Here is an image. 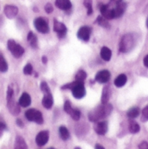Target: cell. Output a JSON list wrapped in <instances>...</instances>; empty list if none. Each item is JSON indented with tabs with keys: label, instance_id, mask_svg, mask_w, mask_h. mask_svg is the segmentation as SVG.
<instances>
[{
	"label": "cell",
	"instance_id": "ab89813d",
	"mask_svg": "<svg viewBox=\"0 0 148 149\" xmlns=\"http://www.w3.org/2000/svg\"><path fill=\"white\" fill-rule=\"evenodd\" d=\"M147 27L148 28V17H147Z\"/></svg>",
	"mask_w": 148,
	"mask_h": 149
},
{
	"label": "cell",
	"instance_id": "484cf974",
	"mask_svg": "<svg viewBox=\"0 0 148 149\" xmlns=\"http://www.w3.org/2000/svg\"><path fill=\"white\" fill-rule=\"evenodd\" d=\"M140 113V109L137 108V107H134V108L130 109L127 111V113H126V114H127V116H128L130 119H134V118H136V117L139 116Z\"/></svg>",
	"mask_w": 148,
	"mask_h": 149
},
{
	"label": "cell",
	"instance_id": "7402d4cb",
	"mask_svg": "<svg viewBox=\"0 0 148 149\" xmlns=\"http://www.w3.org/2000/svg\"><path fill=\"white\" fill-rule=\"evenodd\" d=\"M101 56L104 61H109L111 59L112 51L108 47H102L101 49Z\"/></svg>",
	"mask_w": 148,
	"mask_h": 149
},
{
	"label": "cell",
	"instance_id": "4316f807",
	"mask_svg": "<svg viewBox=\"0 0 148 149\" xmlns=\"http://www.w3.org/2000/svg\"><path fill=\"white\" fill-rule=\"evenodd\" d=\"M96 22L98 23L99 25H101V26H102V27H104V28L108 29V28L110 27L109 24L108 23V19H106V18H105L104 17H102V16H99V17H97Z\"/></svg>",
	"mask_w": 148,
	"mask_h": 149
},
{
	"label": "cell",
	"instance_id": "e575fe53",
	"mask_svg": "<svg viewBox=\"0 0 148 149\" xmlns=\"http://www.w3.org/2000/svg\"><path fill=\"white\" fill-rule=\"evenodd\" d=\"M139 149H148V143L147 141H142L139 145Z\"/></svg>",
	"mask_w": 148,
	"mask_h": 149
},
{
	"label": "cell",
	"instance_id": "9a60e30c",
	"mask_svg": "<svg viewBox=\"0 0 148 149\" xmlns=\"http://www.w3.org/2000/svg\"><path fill=\"white\" fill-rule=\"evenodd\" d=\"M94 131L99 135H104L108 132V122L107 121H97L94 125Z\"/></svg>",
	"mask_w": 148,
	"mask_h": 149
},
{
	"label": "cell",
	"instance_id": "7a4b0ae2",
	"mask_svg": "<svg viewBox=\"0 0 148 149\" xmlns=\"http://www.w3.org/2000/svg\"><path fill=\"white\" fill-rule=\"evenodd\" d=\"M62 89H70L72 91V95L76 99H81L86 95V89L84 87V82L74 81L71 83H68L63 85Z\"/></svg>",
	"mask_w": 148,
	"mask_h": 149
},
{
	"label": "cell",
	"instance_id": "1f68e13d",
	"mask_svg": "<svg viewBox=\"0 0 148 149\" xmlns=\"http://www.w3.org/2000/svg\"><path fill=\"white\" fill-rule=\"evenodd\" d=\"M40 88L42 91V93L47 92V91H50V88H49V85L47 84L46 81H42L40 84Z\"/></svg>",
	"mask_w": 148,
	"mask_h": 149
},
{
	"label": "cell",
	"instance_id": "f35d334b",
	"mask_svg": "<svg viewBox=\"0 0 148 149\" xmlns=\"http://www.w3.org/2000/svg\"><path fill=\"white\" fill-rule=\"evenodd\" d=\"M95 149H105L101 145H100V144H96L95 145Z\"/></svg>",
	"mask_w": 148,
	"mask_h": 149
},
{
	"label": "cell",
	"instance_id": "ba28073f",
	"mask_svg": "<svg viewBox=\"0 0 148 149\" xmlns=\"http://www.w3.org/2000/svg\"><path fill=\"white\" fill-rule=\"evenodd\" d=\"M64 111L66 112L67 113H69L72 119L74 120H80L81 118V112L80 110H78L77 109H73L72 108V105H71V102L69 101H66L65 103H64Z\"/></svg>",
	"mask_w": 148,
	"mask_h": 149
},
{
	"label": "cell",
	"instance_id": "cb8c5ba5",
	"mask_svg": "<svg viewBox=\"0 0 148 149\" xmlns=\"http://www.w3.org/2000/svg\"><path fill=\"white\" fill-rule=\"evenodd\" d=\"M59 134H60L61 138L63 141H67L70 137V134H69V132L68 128L66 127H64V126H62V127H59Z\"/></svg>",
	"mask_w": 148,
	"mask_h": 149
},
{
	"label": "cell",
	"instance_id": "603a6c76",
	"mask_svg": "<svg viewBox=\"0 0 148 149\" xmlns=\"http://www.w3.org/2000/svg\"><path fill=\"white\" fill-rule=\"evenodd\" d=\"M110 88L108 86H106L103 88V92H102V96H101V103L102 104H107L108 102V100L110 98Z\"/></svg>",
	"mask_w": 148,
	"mask_h": 149
},
{
	"label": "cell",
	"instance_id": "836d02e7",
	"mask_svg": "<svg viewBox=\"0 0 148 149\" xmlns=\"http://www.w3.org/2000/svg\"><path fill=\"white\" fill-rule=\"evenodd\" d=\"M142 117L144 120H148V105L142 110Z\"/></svg>",
	"mask_w": 148,
	"mask_h": 149
},
{
	"label": "cell",
	"instance_id": "8d00e7d4",
	"mask_svg": "<svg viewBox=\"0 0 148 149\" xmlns=\"http://www.w3.org/2000/svg\"><path fill=\"white\" fill-rule=\"evenodd\" d=\"M144 64H145V66L148 68V55L147 56H145V58H144Z\"/></svg>",
	"mask_w": 148,
	"mask_h": 149
},
{
	"label": "cell",
	"instance_id": "f546056e",
	"mask_svg": "<svg viewBox=\"0 0 148 149\" xmlns=\"http://www.w3.org/2000/svg\"><path fill=\"white\" fill-rule=\"evenodd\" d=\"M84 6L88 10V15H91L93 13V7H92V0H84L83 2Z\"/></svg>",
	"mask_w": 148,
	"mask_h": 149
},
{
	"label": "cell",
	"instance_id": "d6a6232c",
	"mask_svg": "<svg viewBox=\"0 0 148 149\" xmlns=\"http://www.w3.org/2000/svg\"><path fill=\"white\" fill-rule=\"evenodd\" d=\"M44 10H45L46 13L50 14V13H52V12H53L54 8H53V5H52L50 3H46V4H45V6H44Z\"/></svg>",
	"mask_w": 148,
	"mask_h": 149
},
{
	"label": "cell",
	"instance_id": "3957f363",
	"mask_svg": "<svg viewBox=\"0 0 148 149\" xmlns=\"http://www.w3.org/2000/svg\"><path fill=\"white\" fill-rule=\"evenodd\" d=\"M13 89L9 87L7 89V108L13 115H17L20 113V105L14 99Z\"/></svg>",
	"mask_w": 148,
	"mask_h": 149
},
{
	"label": "cell",
	"instance_id": "277c9868",
	"mask_svg": "<svg viewBox=\"0 0 148 149\" xmlns=\"http://www.w3.org/2000/svg\"><path fill=\"white\" fill-rule=\"evenodd\" d=\"M134 45V40L133 37L131 34H126L122 37L120 42V52L126 53L130 51Z\"/></svg>",
	"mask_w": 148,
	"mask_h": 149
},
{
	"label": "cell",
	"instance_id": "83f0119b",
	"mask_svg": "<svg viewBox=\"0 0 148 149\" xmlns=\"http://www.w3.org/2000/svg\"><path fill=\"white\" fill-rule=\"evenodd\" d=\"M8 70V64L2 54H0V71L6 72Z\"/></svg>",
	"mask_w": 148,
	"mask_h": 149
},
{
	"label": "cell",
	"instance_id": "ffe728a7",
	"mask_svg": "<svg viewBox=\"0 0 148 149\" xmlns=\"http://www.w3.org/2000/svg\"><path fill=\"white\" fill-rule=\"evenodd\" d=\"M126 81H127V78H126V74H120V75H118L117 78L115 79V81H114V85H115L117 88H121V87H123V86L126 83Z\"/></svg>",
	"mask_w": 148,
	"mask_h": 149
},
{
	"label": "cell",
	"instance_id": "e0dca14e",
	"mask_svg": "<svg viewBox=\"0 0 148 149\" xmlns=\"http://www.w3.org/2000/svg\"><path fill=\"white\" fill-rule=\"evenodd\" d=\"M19 105L20 107L23 108H27L28 106L31 105V95L28 93H23V95H21V97L19 98Z\"/></svg>",
	"mask_w": 148,
	"mask_h": 149
},
{
	"label": "cell",
	"instance_id": "44dd1931",
	"mask_svg": "<svg viewBox=\"0 0 148 149\" xmlns=\"http://www.w3.org/2000/svg\"><path fill=\"white\" fill-rule=\"evenodd\" d=\"M15 149H28L24 139L21 136H17L15 141Z\"/></svg>",
	"mask_w": 148,
	"mask_h": 149
},
{
	"label": "cell",
	"instance_id": "f1b7e54d",
	"mask_svg": "<svg viewBox=\"0 0 148 149\" xmlns=\"http://www.w3.org/2000/svg\"><path fill=\"white\" fill-rule=\"evenodd\" d=\"M86 78H87V73L84 70H79L75 74V81L84 82Z\"/></svg>",
	"mask_w": 148,
	"mask_h": 149
},
{
	"label": "cell",
	"instance_id": "2e32d148",
	"mask_svg": "<svg viewBox=\"0 0 148 149\" xmlns=\"http://www.w3.org/2000/svg\"><path fill=\"white\" fill-rule=\"evenodd\" d=\"M99 7H100V10H101V16L102 17H104L108 20L113 18V11H112L111 9L108 6V4L101 3Z\"/></svg>",
	"mask_w": 148,
	"mask_h": 149
},
{
	"label": "cell",
	"instance_id": "8992f818",
	"mask_svg": "<svg viewBox=\"0 0 148 149\" xmlns=\"http://www.w3.org/2000/svg\"><path fill=\"white\" fill-rule=\"evenodd\" d=\"M25 117L28 120L34 121L37 124H42L43 123V117H42V113L37 109H28L25 112Z\"/></svg>",
	"mask_w": 148,
	"mask_h": 149
},
{
	"label": "cell",
	"instance_id": "b9f144b4",
	"mask_svg": "<svg viewBox=\"0 0 148 149\" xmlns=\"http://www.w3.org/2000/svg\"><path fill=\"white\" fill-rule=\"evenodd\" d=\"M49 149H56V148H49Z\"/></svg>",
	"mask_w": 148,
	"mask_h": 149
},
{
	"label": "cell",
	"instance_id": "d4e9b609",
	"mask_svg": "<svg viewBox=\"0 0 148 149\" xmlns=\"http://www.w3.org/2000/svg\"><path fill=\"white\" fill-rule=\"evenodd\" d=\"M129 130H130V132L132 134H137L140 130V125L134 120H130V122H129Z\"/></svg>",
	"mask_w": 148,
	"mask_h": 149
},
{
	"label": "cell",
	"instance_id": "d6986e66",
	"mask_svg": "<svg viewBox=\"0 0 148 149\" xmlns=\"http://www.w3.org/2000/svg\"><path fill=\"white\" fill-rule=\"evenodd\" d=\"M27 40L28 42H30L31 48L33 49H37L38 47V41H37V37L32 32V31H30L28 33V36H27Z\"/></svg>",
	"mask_w": 148,
	"mask_h": 149
},
{
	"label": "cell",
	"instance_id": "4dcf8cb0",
	"mask_svg": "<svg viewBox=\"0 0 148 149\" xmlns=\"http://www.w3.org/2000/svg\"><path fill=\"white\" fill-rule=\"evenodd\" d=\"M33 73V67L31 63H27L24 68V74L30 75Z\"/></svg>",
	"mask_w": 148,
	"mask_h": 149
},
{
	"label": "cell",
	"instance_id": "d590c367",
	"mask_svg": "<svg viewBox=\"0 0 148 149\" xmlns=\"http://www.w3.org/2000/svg\"><path fill=\"white\" fill-rule=\"evenodd\" d=\"M17 126H18V127H24V122H23L20 119H17Z\"/></svg>",
	"mask_w": 148,
	"mask_h": 149
},
{
	"label": "cell",
	"instance_id": "4fadbf2b",
	"mask_svg": "<svg viewBox=\"0 0 148 149\" xmlns=\"http://www.w3.org/2000/svg\"><path fill=\"white\" fill-rule=\"evenodd\" d=\"M111 77V74L108 70H101L95 75V81L99 83H106L109 81Z\"/></svg>",
	"mask_w": 148,
	"mask_h": 149
},
{
	"label": "cell",
	"instance_id": "60d3db41",
	"mask_svg": "<svg viewBox=\"0 0 148 149\" xmlns=\"http://www.w3.org/2000/svg\"><path fill=\"white\" fill-rule=\"evenodd\" d=\"M74 149H81V148H78V147H77V148H74Z\"/></svg>",
	"mask_w": 148,
	"mask_h": 149
},
{
	"label": "cell",
	"instance_id": "7c38bea8",
	"mask_svg": "<svg viewBox=\"0 0 148 149\" xmlns=\"http://www.w3.org/2000/svg\"><path fill=\"white\" fill-rule=\"evenodd\" d=\"M42 106L47 109H50L52 108L54 100H53V96L50 91H47L43 93V98H42Z\"/></svg>",
	"mask_w": 148,
	"mask_h": 149
},
{
	"label": "cell",
	"instance_id": "74e56055",
	"mask_svg": "<svg viewBox=\"0 0 148 149\" xmlns=\"http://www.w3.org/2000/svg\"><path fill=\"white\" fill-rule=\"evenodd\" d=\"M42 62L44 64H46V63H47V62H48V58H47L45 56H42Z\"/></svg>",
	"mask_w": 148,
	"mask_h": 149
},
{
	"label": "cell",
	"instance_id": "5b68a950",
	"mask_svg": "<svg viewBox=\"0 0 148 149\" xmlns=\"http://www.w3.org/2000/svg\"><path fill=\"white\" fill-rule=\"evenodd\" d=\"M7 46H8L9 50L12 54V56L14 57H16V58L21 57L24 55V49L21 45H19L18 43H17L12 39H10L7 42Z\"/></svg>",
	"mask_w": 148,
	"mask_h": 149
},
{
	"label": "cell",
	"instance_id": "9c48e42d",
	"mask_svg": "<svg viewBox=\"0 0 148 149\" xmlns=\"http://www.w3.org/2000/svg\"><path fill=\"white\" fill-rule=\"evenodd\" d=\"M54 31L57 34L59 38H63L67 34V27L64 24L59 22L56 19H54Z\"/></svg>",
	"mask_w": 148,
	"mask_h": 149
},
{
	"label": "cell",
	"instance_id": "52a82bcc",
	"mask_svg": "<svg viewBox=\"0 0 148 149\" xmlns=\"http://www.w3.org/2000/svg\"><path fill=\"white\" fill-rule=\"evenodd\" d=\"M34 26L40 33L46 34L49 31V27L47 20L43 17H37L34 20Z\"/></svg>",
	"mask_w": 148,
	"mask_h": 149
},
{
	"label": "cell",
	"instance_id": "ac0fdd59",
	"mask_svg": "<svg viewBox=\"0 0 148 149\" xmlns=\"http://www.w3.org/2000/svg\"><path fill=\"white\" fill-rule=\"evenodd\" d=\"M56 6L63 10H68L71 8L72 4L70 0H56Z\"/></svg>",
	"mask_w": 148,
	"mask_h": 149
},
{
	"label": "cell",
	"instance_id": "6da1fadb",
	"mask_svg": "<svg viewBox=\"0 0 148 149\" xmlns=\"http://www.w3.org/2000/svg\"><path fill=\"white\" fill-rule=\"evenodd\" d=\"M112 110H113V106L111 104L108 103L102 104L88 113V119L92 122L100 121L101 119H104L107 116H108L111 113Z\"/></svg>",
	"mask_w": 148,
	"mask_h": 149
},
{
	"label": "cell",
	"instance_id": "8fae6325",
	"mask_svg": "<svg viewBox=\"0 0 148 149\" xmlns=\"http://www.w3.org/2000/svg\"><path fill=\"white\" fill-rule=\"evenodd\" d=\"M49 138V134L48 131H41L37 134L36 137V143L37 144V146L42 147L47 144Z\"/></svg>",
	"mask_w": 148,
	"mask_h": 149
},
{
	"label": "cell",
	"instance_id": "5bb4252c",
	"mask_svg": "<svg viewBox=\"0 0 148 149\" xmlns=\"http://www.w3.org/2000/svg\"><path fill=\"white\" fill-rule=\"evenodd\" d=\"M3 11H4V14L5 16L11 19V18H14L17 13H18V8L15 5H10V4H7L4 6V9H3Z\"/></svg>",
	"mask_w": 148,
	"mask_h": 149
},
{
	"label": "cell",
	"instance_id": "30bf717a",
	"mask_svg": "<svg viewBox=\"0 0 148 149\" xmlns=\"http://www.w3.org/2000/svg\"><path fill=\"white\" fill-rule=\"evenodd\" d=\"M91 35V28H89L88 26H82L79 29L78 32H77V37L79 39L84 41V42H88L90 38Z\"/></svg>",
	"mask_w": 148,
	"mask_h": 149
}]
</instances>
